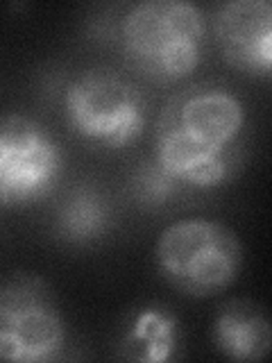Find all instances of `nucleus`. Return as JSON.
Here are the masks:
<instances>
[{"label":"nucleus","instance_id":"0eeeda50","mask_svg":"<svg viewBox=\"0 0 272 363\" xmlns=\"http://www.w3.org/2000/svg\"><path fill=\"white\" fill-rule=\"evenodd\" d=\"M222 60L234 71L268 77L272 66V5L268 0H230L213 14Z\"/></svg>","mask_w":272,"mask_h":363},{"label":"nucleus","instance_id":"6e6552de","mask_svg":"<svg viewBox=\"0 0 272 363\" xmlns=\"http://www.w3.org/2000/svg\"><path fill=\"white\" fill-rule=\"evenodd\" d=\"M211 340L215 350L230 361H264L272 350V327L268 311L259 302L247 298L225 302L213 318Z\"/></svg>","mask_w":272,"mask_h":363},{"label":"nucleus","instance_id":"423d86ee","mask_svg":"<svg viewBox=\"0 0 272 363\" xmlns=\"http://www.w3.org/2000/svg\"><path fill=\"white\" fill-rule=\"evenodd\" d=\"M64 173V150L30 116L0 118V207L23 209L45 200Z\"/></svg>","mask_w":272,"mask_h":363},{"label":"nucleus","instance_id":"f257e3e1","mask_svg":"<svg viewBox=\"0 0 272 363\" xmlns=\"http://www.w3.org/2000/svg\"><path fill=\"white\" fill-rule=\"evenodd\" d=\"M243 100L222 84H191L166 102L154 125V162L181 186L218 189L241 166Z\"/></svg>","mask_w":272,"mask_h":363},{"label":"nucleus","instance_id":"1a4fd4ad","mask_svg":"<svg viewBox=\"0 0 272 363\" xmlns=\"http://www.w3.org/2000/svg\"><path fill=\"white\" fill-rule=\"evenodd\" d=\"M113 227V209L96 184H77L57 204L52 230L68 245H94Z\"/></svg>","mask_w":272,"mask_h":363},{"label":"nucleus","instance_id":"20e7f679","mask_svg":"<svg viewBox=\"0 0 272 363\" xmlns=\"http://www.w3.org/2000/svg\"><path fill=\"white\" fill-rule=\"evenodd\" d=\"M64 116L82 141L123 150L143 136L147 102L130 77L109 66H94L66 86Z\"/></svg>","mask_w":272,"mask_h":363},{"label":"nucleus","instance_id":"f03ea898","mask_svg":"<svg viewBox=\"0 0 272 363\" xmlns=\"http://www.w3.org/2000/svg\"><path fill=\"white\" fill-rule=\"evenodd\" d=\"M118 41L134 71L157 84H173L200 66L207 18L188 0H143L120 18Z\"/></svg>","mask_w":272,"mask_h":363},{"label":"nucleus","instance_id":"39448f33","mask_svg":"<svg viewBox=\"0 0 272 363\" xmlns=\"http://www.w3.org/2000/svg\"><path fill=\"white\" fill-rule=\"evenodd\" d=\"M66 347V320L52 286L34 272L0 279V361L48 363Z\"/></svg>","mask_w":272,"mask_h":363},{"label":"nucleus","instance_id":"9b49d317","mask_svg":"<svg viewBox=\"0 0 272 363\" xmlns=\"http://www.w3.org/2000/svg\"><path fill=\"white\" fill-rule=\"evenodd\" d=\"M130 189H132V198L136 200L139 207L162 209L170 200L179 196L181 184L168 173V170L159 166L152 157L134 168L132 179H130Z\"/></svg>","mask_w":272,"mask_h":363},{"label":"nucleus","instance_id":"7ed1b4c3","mask_svg":"<svg viewBox=\"0 0 272 363\" xmlns=\"http://www.w3.org/2000/svg\"><path fill=\"white\" fill-rule=\"evenodd\" d=\"M243 243L220 220L181 218L159 234L154 264L162 277L186 298H213L232 286L243 268Z\"/></svg>","mask_w":272,"mask_h":363},{"label":"nucleus","instance_id":"9d476101","mask_svg":"<svg viewBox=\"0 0 272 363\" xmlns=\"http://www.w3.org/2000/svg\"><path fill=\"white\" fill-rule=\"evenodd\" d=\"M179 347V329L175 315L162 306H147L134 318L123 340L125 357L136 361H170Z\"/></svg>","mask_w":272,"mask_h":363}]
</instances>
